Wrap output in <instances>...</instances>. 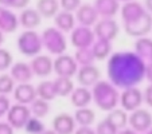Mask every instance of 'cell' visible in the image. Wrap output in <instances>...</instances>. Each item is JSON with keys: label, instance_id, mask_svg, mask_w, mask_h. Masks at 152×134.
Listing matches in <instances>:
<instances>
[{"label": "cell", "instance_id": "obj_1", "mask_svg": "<svg viewBox=\"0 0 152 134\" xmlns=\"http://www.w3.org/2000/svg\"><path fill=\"white\" fill-rule=\"evenodd\" d=\"M145 63L132 51H117L108 59V80L116 88L136 87L144 79Z\"/></svg>", "mask_w": 152, "mask_h": 134}, {"label": "cell", "instance_id": "obj_2", "mask_svg": "<svg viewBox=\"0 0 152 134\" xmlns=\"http://www.w3.org/2000/svg\"><path fill=\"white\" fill-rule=\"evenodd\" d=\"M121 19L129 36L143 38L152 31V15L139 1H128L121 7Z\"/></svg>", "mask_w": 152, "mask_h": 134}, {"label": "cell", "instance_id": "obj_3", "mask_svg": "<svg viewBox=\"0 0 152 134\" xmlns=\"http://www.w3.org/2000/svg\"><path fill=\"white\" fill-rule=\"evenodd\" d=\"M118 88H116L109 80H98L92 90V101L100 110L110 111L118 103Z\"/></svg>", "mask_w": 152, "mask_h": 134}, {"label": "cell", "instance_id": "obj_4", "mask_svg": "<svg viewBox=\"0 0 152 134\" xmlns=\"http://www.w3.org/2000/svg\"><path fill=\"white\" fill-rule=\"evenodd\" d=\"M42 46L53 55H61L66 51L67 49V43L66 38L63 35L62 31H59L55 27H49L43 31L42 36Z\"/></svg>", "mask_w": 152, "mask_h": 134}, {"label": "cell", "instance_id": "obj_5", "mask_svg": "<svg viewBox=\"0 0 152 134\" xmlns=\"http://www.w3.org/2000/svg\"><path fill=\"white\" fill-rule=\"evenodd\" d=\"M18 49L26 56H37L39 55L40 50L43 49L40 35L34 30H26L18 38Z\"/></svg>", "mask_w": 152, "mask_h": 134}, {"label": "cell", "instance_id": "obj_6", "mask_svg": "<svg viewBox=\"0 0 152 134\" xmlns=\"http://www.w3.org/2000/svg\"><path fill=\"white\" fill-rule=\"evenodd\" d=\"M78 64L75 62L74 56L67 54H61L53 60V71L58 77L72 78L73 75L77 74Z\"/></svg>", "mask_w": 152, "mask_h": 134}, {"label": "cell", "instance_id": "obj_7", "mask_svg": "<svg viewBox=\"0 0 152 134\" xmlns=\"http://www.w3.org/2000/svg\"><path fill=\"white\" fill-rule=\"evenodd\" d=\"M120 27L115 19H101L94 24V36L96 39H104L108 42H112L115 38H117Z\"/></svg>", "mask_w": 152, "mask_h": 134}, {"label": "cell", "instance_id": "obj_8", "mask_svg": "<svg viewBox=\"0 0 152 134\" xmlns=\"http://www.w3.org/2000/svg\"><path fill=\"white\" fill-rule=\"evenodd\" d=\"M30 117H31L30 107L20 103L11 106L7 111V122L12 126V129H23Z\"/></svg>", "mask_w": 152, "mask_h": 134}, {"label": "cell", "instance_id": "obj_9", "mask_svg": "<svg viewBox=\"0 0 152 134\" xmlns=\"http://www.w3.org/2000/svg\"><path fill=\"white\" fill-rule=\"evenodd\" d=\"M118 102L121 103L124 111H135L143 103V93L137 87L124 88L120 94Z\"/></svg>", "mask_w": 152, "mask_h": 134}, {"label": "cell", "instance_id": "obj_10", "mask_svg": "<svg viewBox=\"0 0 152 134\" xmlns=\"http://www.w3.org/2000/svg\"><path fill=\"white\" fill-rule=\"evenodd\" d=\"M128 123L131 125V129L136 133H145L152 126V114L148 110L137 109L132 111V114L128 117Z\"/></svg>", "mask_w": 152, "mask_h": 134}, {"label": "cell", "instance_id": "obj_11", "mask_svg": "<svg viewBox=\"0 0 152 134\" xmlns=\"http://www.w3.org/2000/svg\"><path fill=\"white\" fill-rule=\"evenodd\" d=\"M96 36L94 32L90 27H74L70 35V42L75 49H86V47H92L94 43Z\"/></svg>", "mask_w": 152, "mask_h": 134}, {"label": "cell", "instance_id": "obj_12", "mask_svg": "<svg viewBox=\"0 0 152 134\" xmlns=\"http://www.w3.org/2000/svg\"><path fill=\"white\" fill-rule=\"evenodd\" d=\"M77 80L82 87H93L98 80H101V71L97 66H81L77 70Z\"/></svg>", "mask_w": 152, "mask_h": 134}, {"label": "cell", "instance_id": "obj_13", "mask_svg": "<svg viewBox=\"0 0 152 134\" xmlns=\"http://www.w3.org/2000/svg\"><path fill=\"white\" fill-rule=\"evenodd\" d=\"M34 75L46 78L53 72V59L49 55H37L28 63Z\"/></svg>", "mask_w": 152, "mask_h": 134}, {"label": "cell", "instance_id": "obj_14", "mask_svg": "<svg viewBox=\"0 0 152 134\" xmlns=\"http://www.w3.org/2000/svg\"><path fill=\"white\" fill-rule=\"evenodd\" d=\"M75 121L67 113L57 114L53 120V130L57 134H73L75 130Z\"/></svg>", "mask_w": 152, "mask_h": 134}, {"label": "cell", "instance_id": "obj_15", "mask_svg": "<svg viewBox=\"0 0 152 134\" xmlns=\"http://www.w3.org/2000/svg\"><path fill=\"white\" fill-rule=\"evenodd\" d=\"M75 19L78 23L83 27H92L98 22V15L96 12L94 7L89 3L81 4L78 9L75 11Z\"/></svg>", "mask_w": 152, "mask_h": 134}, {"label": "cell", "instance_id": "obj_16", "mask_svg": "<svg viewBox=\"0 0 152 134\" xmlns=\"http://www.w3.org/2000/svg\"><path fill=\"white\" fill-rule=\"evenodd\" d=\"M14 98L20 105H30L34 99H37V91L31 83H19L14 88Z\"/></svg>", "mask_w": 152, "mask_h": 134}, {"label": "cell", "instance_id": "obj_17", "mask_svg": "<svg viewBox=\"0 0 152 134\" xmlns=\"http://www.w3.org/2000/svg\"><path fill=\"white\" fill-rule=\"evenodd\" d=\"M94 9L98 17L102 19H113L120 9V3L117 0H94Z\"/></svg>", "mask_w": 152, "mask_h": 134}, {"label": "cell", "instance_id": "obj_18", "mask_svg": "<svg viewBox=\"0 0 152 134\" xmlns=\"http://www.w3.org/2000/svg\"><path fill=\"white\" fill-rule=\"evenodd\" d=\"M19 24L26 30H35L42 23V16L35 8H24L19 15Z\"/></svg>", "mask_w": 152, "mask_h": 134}, {"label": "cell", "instance_id": "obj_19", "mask_svg": "<svg viewBox=\"0 0 152 134\" xmlns=\"http://www.w3.org/2000/svg\"><path fill=\"white\" fill-rule=\"evenodd\" d=\"M10 75L18 83H30V80L34 77V74L31 71V67L26 62H16L15 64H12L11 74Z\"/></svg>", "mask_w": 152, "mask_h": 134}, {"label": "cell", "instance_id": "obj_20", "mask_svg": "<svg viewBox=\"0 0 152 134\" xmlns=\"http://www.w3.org/2000/svg\"><path fill=\"white\" fill-rule=\"evenodd\" d=\"M133 47H135V54L144 63L152 62V38H137Z\"/></svg>", "mask_w": 152, "mask_h": 134}, {"label": "cell", "instance_id": "obj_21", "mask_svg": "<svg viewBox=\"0 0 152 134\" xmlns=\"http://www.w3.org/2000/svg\"><path fill=\"white\" fill-rule=\"evenodd\" d=\"M70 101H72V105L77 109L88 107V105L92 103V91L88 87L80 86V87L74 88L72 91Z\"/></svg>", "mask_w": 152, "mask_h": 134}, {"label": "cell", "instance_id": "obj_22", "mask_svg": "<svg viewBox=\"0 0 152 134\" xmlns=\"http://www.w3.org/2000/svg\"><path fill=\"white\" fill-rule=\"evenodd\" d=\"M19 26V20L16 15L8 8L0 7V31L1 32H14Z\"/></svg>", "mask_w": 152, "mask_h": 134}, {"label": "cell", "instance_id": "obj_23", "mask_svg": "<svg viewBox=\"0 0 152 134\" xmlns=\"http://www.w3.org/2000/svg\"><path fill=\"white\" fill-rule=\"evenodd\" d=\"M55 28H58L62 32H72L75 26V17L72 12L59 11L54 17Z\"/></svg>", "mask_w": 152, "mask_h": 134}, {"label": "cell", "instance_id": "obj_24", "mask_svg": "<svg viewBox=\"0 0 152 134\" xmlns=\"http://www.w3.org/2000/svg\"><path fill=\"white\" fill-rule=\"evenodd\" d=\"M39 15L46 19H51L59 12V1L58 0H37L35 7Z\"/></svg>", "mask_w": 152, "mask_h": 134}, {"label": "cell", "instance_id": "obj_25", "mask_svg": "<svg viewBox=\"0 0 152 134\" xmlns=\"http://www.w3.org/2000/svg\"><path fill=\"white\" fill-rule=\"evenodd\" d=\"M90 49H92L93 56L96 60H104L112 52V42H108L104 39H96Z\"/></svg>", "mask_w": 152, "mask_h": 134}, {"label": "cell", "instance_id": "obj_26", "mask_svg": "<svg viewBox=\"0 0 152 134\" xmlns=\"http://www.w3.org/2000/svg\"><path fill=\"white\" fill-rule=\"evenodd\" d=\"M53 85H54L57 97H69L72 94V91L74 90V83H73L72 78L58 77L55 80H53Z\"/></svg>", "mask_w": 152, "mask_h": 134}, {"label": "cell", "instance_id": "obj_27", "mask_svg": "<svg viewBox=\"0 0 152 134\" xmlns=\"http://www.w3.org/2000/svg\"><path fill=\"white\" fill-rule=\"evenodd\" d=\"M35 91H37V98H40V99L47 101V102L53 101L57 97L53 80H42V82H39L38 86L35 87Z\"/></svg>", "mask_w": 152, "mask_h": 134}, {"label": "cell", "instance_id": "obj_28", "mask_svg": "<svg viewBox=\"0 0 152 134\" xmlns=\"http://www.w3.org/2000/svg\"><path fill=\"white\" fill-rule=\"evenodd\" d=\"M105 118L109 121L112 125H115L118 130H120V129H125L126 123H128V114H126L123 109H117V107L112 109Z\"/></svg>", "mask_w": 152, "mask_h": 134}, {"label": "cell", "instance_id": "obj_29", "mask_svg": "<svg viewBox=\"0 0 152 134\" xmlns=\"http://www.w3.org/2000/svg\"><path fill=\"white\" fill-rule=\"evenodd\" d=\"M73 118L80 126H90L96 120V113L89 107H81L75 110Z\"/></svg>", "mask_w": 152, "mask_h": 134}, {"label": "cell", "instance_id": "obj_30", "mask_svg": "<svg viewBox=\"0 0 152 134\" xmlns=\"http://www.w3.org/2000/svg\"><path fill=\"white\" fill-rule=\"evenodd\" d=\"M30 111H31V114L35 118L42 120V118H45L50 113V103L47 101L37 98V99H34L30 103Z\"/></svg>", "mask_w": 152, "mask_h": 134}, {"label": "cell", "instance_id": "obj_31", "mask_svg": "<svg viewBox=\"0 0 152 134\" xmlns=\"http://www.w3.org/2000/svg\"><path fill=\"white\" fill-rule=\"evenodd\" d=\"M74 59L77 62V64L81 66H89L93 64L94 62V56H93V52L90 47H86V49H77L74 54Z\"/></svg>", "mask_w": 152, "mask_h": 134}, {"label": "cell", "instance_id": "obj_32", "mask_svg": "<svg viewBox=\"0 0 152 134\" xmlns=\"http://www.w3.org/2000/svg\"><path fill=\"white\" fill-rule=\"evenodd\" d=\"M23 129L26 130L27 134H40L42 131L46 130L42 121H40L39 118H35V117H30Z\"/></svg>", "mask_w": 152, "mask_h": 134}, {"label": "cell", "instance_id": "obj_33", "mask_svg": "<svg viewBox=\"0 0 152 134\" xmlns=\"http://www.w3.org/2000/svg\"><path fill=\"white\" fill-rule=\"evenodd\" d=\"M15 88V80L11 78L10 74L0 75V95H7Z\"/></svg>", "mask_w": 152, "mask_h": 134}, {"label": "cell", "instance_id": "obj_34", "mask_svg": "<svg viewBox=\"0 0 152 134\" xmlns=\"http://www.w3.org/2000/svg\"><path fill=\"white\" fill-rule=\"evenodd\" d=\"M94 131H96V134H117L118 129L115 125H112L106 118H104V120H101L97 123Z\"/></svg>", "mask_w": 152, "mask_h": 134}, {"label": "cell", "instance_id": "obj_35", "mask_svg": "<svg viewBox=\"0 0 152 134\" xmlns=\"http://www.w3.org/2000/svg\"><path fill=\"white\" fill-rule=\"evenodd\" d=\"M12 66V55L8 50L0 49V71H6Z\"/></svg>", "mask_w": 152, "mask_h": 134}, {"label": "cell", "instance_id": "obj_36", "mask_svg": "<svg viewBox=\"0 0 152 134\" xmlns=\"http://www.w3.org/2000/svg\"><path fill=\"white\" fill-rule=\"evenodd\" d=\"M30 0H0V7H4V8H8L12 7L15 9H24L27 8Z\"/></svg>", "mask_w": 152, "mask_h": 134}, {"label": "cell", "instance_id": "obj_37", "mask_svg": "<svg viewBox=\"0 0 152 134\" xmlns=\"http://www.w3.org/2000/svg\"><path fill=\"white\" fill-rule=\"evenodd\" d=\"M82 4L81 0H59V7H62V11L66 12H75L78 7Z\"/></svg>", "mask_w": 152, "mask_h": 134}, {"label": "cell", "instance_id": "obj_38", "mask_svg": "<svg viewBox=\"0 0 152 134\" xmlns=\"http://www.w3.org/2000/svg\"><path fill=\"white\" fill-rule=\"evenodd\" d=\"M11 105H10V99L6 95H0V117L7 114V111L10 110Z\"/></svg>", "mask_w": 152, "mask_h": 134}, {"label": "cell", "instance_id": "obj_39", "mask_svg": "<svg viewBox=\"0 0 152 134\" xmlns=\"http://www.w3.org/2000/svg\"><path fill=\"white\" fill-rule=\"evenodd\" d=\"M143 102H145L149 107H152V83H149L143 93Z\"/></svg>", "mask_w": 152, "mask_h": 134}, {"label": "cell", "instance_id": "obj_40", "mask_svg": "<svg viewBox=\"0 0 152 134\" xmlns=\"http://www.w3.org/2000/svg\"><path fill=\"white\" fill-rule=\"evenodd\" d=\"M0 134H14V129L8 122H0Z\"/></svg>", "mask_w": 152, "mask_h": 134}, {"label": "cell", "instance_id": "obj_41", "mask_svg": "<svg viewBox=\"0 0 152 134\" xmlns=\"http://www.w3.org/2000/svg\"><path fill=\"white\" fill-rule=\"evenodd\" d=\"M73 134H96V131L90 126H80L77 130H74Z\"/></svg>", "mask_w": 152, "mask_h": 134}, {"label": "cell", "instance_id": "obj_42", "mask_svg": "<svg viewBox=\"0 0 152 134\" xmlns=\"http://www.w3.org/2000/svg\"><path fill=\"white\" fill-rule=\"evenodd\" d=\"M144 78H147L148 82L152 83V62L145 63V72H144Z\"/></svg>", "mask_w": 152, "mask_h": 134}, {"label": "cell", "instance_id": "obj_43", "mask_svg": "<svg viewBox=\"0 0 152 134\" xmlns=\"http://www.w3.org/2000/svg\"><path fill=\"white\" fill-rule=\"evenodd\" d=\"M144 8H145L149 14H152V0H144Z\"/></svg>", "mask_w": 152, "mask_h": 134}, {"label": "cell", "instance_id": "obj_44", "mask_svg": "<svg viewBox=\"0 0 152 134\" xmlns=\"http://www.w3.org/2000/svg\"><path fill=\"white\" fill-rule=\"evenodd\" d=\"M117 134H139V133L133 131L132 129H121V131L120 133H117Z\"/></svg>", "mask_w": 152, "mask_h": 134}, {"label": "cell", "instance_id": "obj_45", "mask_svg": "<svg viewBox=\"0 0 152 134\" xmlns=\"http://www.w3.org/2000/svg\"><path fill=\"white\" fill-rule=\"evenodd\" d=\"M40 134H57V133H55L54 130H45V131H42Z\"/></svg>", "mask_w": 152, "mask_h": 134}, {"label": "cell", "instance_id": "obj_46", "mask_svg": "<svg viewBox=\"0 0 152 134\" xmlns=\"http://www.w3.org/2000/svg\"><path fill=\"white\" fill-rule=\"evenodd\" d=\"M3 42H4V35H3V32L0 31V46L3 44Z\"/></svg>", "mask_w": 152, "mask_h": 134}, {"label": "cell", "instance_id": "obj_47", "mask_svg": "<svg viewBox=\"0 0 152 134\" xmlns=\"http://www.w3.org/2000/svg\"><path fill=\"white\" fill-rule=\"evenodd\" d=\"M143 134H152V126H151V127L148 129V130L145 131V133H143Z\"/></svg>", "mask_w": 152, "mask_h": 134}, {"label": "cell", "instance_id": "obj_48", "mask_svg": "<svg viewBox=\"0 0 152 134\" xmlns=\"http://www.w3.org/2000/svg\"><path fill=\"white\" fill-rule=\"evenodd\" d=\"M118 3H120V1H124V3H128V1H131V0H117Z\"/></svg>", "mask_w": 152, "mask_h": 134}]
</instances>
